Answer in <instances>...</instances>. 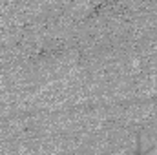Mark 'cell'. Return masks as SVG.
<instances>
[{"instance_id": "obj_3", "label": "cell", "mask_w": 157, "mask_h": 155, "mask_svg": "<svg viewBox=\"0 0 157 155\" xmlns=\"http://www.w3.org/2000/svg\"><path fill=\"white\" fill-rule=\"evenodd\" d=\"M152 131H154V133H155V135H157V124H155V126H154V130H152Z\"/></svg>"}, {"instance_id": "obj_2", "label": "cell", "mask_w": 157, "mask_h": 155, "mask_svg": "<svg viewBox=\"0 0 157 155\" xmlns=\"http://www.w3.org/2000/svg\"><path fill=\"white\" fill-rule=\"evenodd\" d=\"M144 155H157V142H155V146H154V148H152L150 152H146Z\"/></svg>"}, {"instance_id": "obj_1", "label": "cell", "mask_w": 157, "mask_h": 155, "mask_svg": "<svg viewBox=\"0 0 157 155\" xmlns=\"http://www.w3.org/2000/svg\"><path fill=\"white\" fill-rule=\"evenodd\" d=\"M155 142H157V135L154 131H150V130L141 131V135H139V153L144 155L146 152H150L155 146Z\"/></svg>"}]
</instances>
